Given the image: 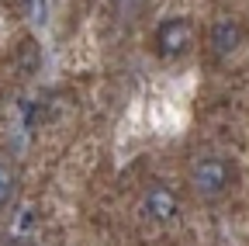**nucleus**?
<instances>
[{
    "instance_id": "obj_1",
    "label": "nucleus",
    "mask_w": 249,
    "mask_h": 246,
    "mask_svg": "<svg viewBox=\"0 0 249 246\" xmlns=\"http://www.w3.org/2000/svg\"><path fill=\"white\" fill-rule=\"evenodd\" d=\"M191 184H194V191L201 198H222L229 191V184H232V167L225 160H218V156H204L191 167Z\"/></svg>"
},
{
    "instance_id": "obj_2",
    "label": "nucleus",
    "mask_w": 249,
    "mask_h": 246,
    "mask_svg": "<svg viewBox=\"0 0 249 246\" xmlns=\"http://www.w3.org/2000/svg\"><path fill=\"white\" fill-rule=\"evenodd\" d=\"M156 45H160V52L166 59L173 56H183L187 49H191V24H187L183 18H170L160 24V32H156Z\"/></svg>"
},
{
    "instance_id": "obj_3",
    "label": "nucleus",
    "mask_w": 249,
    "mask_h": 246,
    "mask_svg": "<svg viewBox=\"0 0 249 246\" xmlns=\"http://www.w3.org/2000/svg\"><path fill=\"white\" fill-rule=\"evenodd\" d=\"M142 211H145V219H152V222H173L177 219V211H180V205H177V194L170 191V188H163V184H156V188H149V194H145V201H142Z\"/></svg>"
},
{
    "instance_id": "obj_4",
    "label": "nucleus",
    "mask_w": 249,
    "mask_h": 246,
    "mask_svg": "<svg viewBox=\"0 0 249 246\" xmlns=\"http://www.w3.org/2000/svg\"><path fill=\"white\" fill-rule=\"evenodd\" d=\"M211 42H214V52H218V56H229V52L239 45V24H235L232 18L218 21V24H214V35H211Z\"/></svg>"
},
{
    "instance_id": "obj_5",
    "label": "nucleus",
    "mask_w": 249,
    "mask_h": 246,
    "mask_svg": "<svg viewBox=\"0 0 249 246\" xmlns=\"http://www.w3.org/2000/svg\"><path fill=\"white\" fill-rule=\"evenodd\" d=\"M11 184H14L11 170H7V167H0V208H4V205H7V198H11Z\"/></svg>"
},
{
    "instance_id": "obj_6",
    "label": "nucleus",
    "mask_w": 249,
    "mask_h": 246,
    "mask_svg": "<svg viewBox=\"0 0 249 246\" xmlns=\"http://www.w3.org/2000/svg\"><path fill=\"white\" fill-rule=\"evenodd\" d=\"M28 7H31V11H28L31 21H38V24L45 21V4H42V0H28Z\"/></svg>"
}]
</instances>
